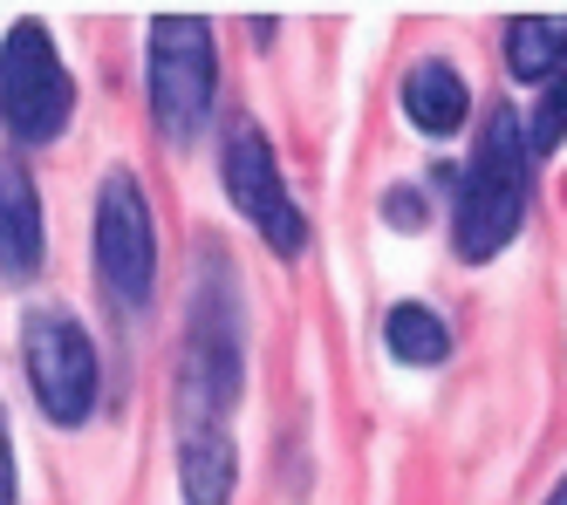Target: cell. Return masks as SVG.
<instances>
[{
	"instance_id": "cell-1",
	"label": "cell",
	"mask_w": 567,
	"mask_h": 505,
	"mask_svg": "<svg viewBox=\"0 0 567 505\" xmlns=\"http://www.w3.org/2000/svg\"><path fill=\"white\" fill-rule=\"evenodd\" d=\"M247 396V293L219 246H198V280L185 301V342L172 369V451L185 505H233L239 444L233 416Z\"/></svg>"
},
{
	"instance_id": "cell-2",
	"label": "cell",
	"mask_w": 567,
	"mask_h": 505,
	"mask_svg": "<svg viewBox=\"0 0 567 505\" xmlns=\"http://www.w3.org/2000/svg\"><path fill=\"white\" fill-rule=\"evenodd\" d=\"M534 137H526V116L513 103L478 116L472 157L452 185V252L465 267H485L526 233L534 213Z\"/></svg>"
},
{
	"instance_id": "cell-3",
	"label": "cell",
	"mask_w": 567,
	"mask_h": 505,
	"mask_svg": "<svg viewBox=\"0 0 567 505\" xmlns=\"http://www.w3.org/2000/svg\"><path fill=\"white\" fill-rule=\"evenodd\" d=\"M144 96L165 144H192L213 116L219 96V55H213V21L198 14H157L144 28Z\"/></svg>"
},
{
	"instance_id": "cell-4",
	"label": "cell",
	"mask_w": 567,
	"mask_h": 505,
	"mask_svg": "<svg viewBox=\"0 0 567 505\" xmlns=\"http://www.w3.org/2000/svg\"><path fill=\"white\" fill-rule=\"evenodd\" d=\"M219 185H226V205L260 233V246L274 252L280 267H295L301 252H308L315 226H308V213L295 205L288 178H280V157H274L267 131H260L247 110L226 116V137H219Z\"/></svg>"
},
{
	"instance_id": "cell-5",
	"label": "cell",
	"mask_w": 567,
	"mask_h": 505,
	"mask_svg": "<svg viewBox=\"0 0 567 505\" xmlns=\"http://www.w3.org/2000/svg\"><path fill=\"white\" fill-rule=\"evenodd\" d=\"M90 246H96V287L116 315H144L157 293V219L137 172H103L96 213H90Z\"/></svg>"
},
{
	"instance_id": "cell-6",
	"label": "cell",
	"mask_w": 567,
	"mask_h": 505,
	"mask_svg": "<svg viewBox=\"0 0 567 505\" xmlns=\"http://www.w3.org/2000/svg\"><path fill=\"white\" fill-rule=\"evenodd\" d=\"M21 369H28L34 410H42L55 431H75V424L96 416L103 355L90 342V328L75 321L69 308H28L21 315Z\"/></svg>"
},
{
	"instance_id": "cell-7",
	"label": "cell",
	"mask_w": 567,
	"mask_h": 505,
	"mask_svg": "<svg viewBox=\"0 0 567 505\" xmlns=\"http://www.w3.org/2000/svg\"><path fill=\"white\" fill-rule=\"evenodd\" d=\"M75 116V75L49 21H14L0 34V131L14 144H55Z\"/></svg>"
},
{
	"instance_id": "cell-8",
	"label": "cell",
	"mask_w": 567,
	"mask_h": 505,
	"mask_svg": "<svg viewBox=\"0 0 567 505\" xmlns=\"http://www.w3.org/2000/svg\"><path fill=\"white\" fill-rule=\"evenodd\" d=\"M49 260V226H42V192L21 164L0 157V280H34Z\"/></svg>"
},
{
	"instance_id": "cell-9",
	"label": "cell",
	"mask_w": 567,
	"mask_h": 505,
	"mask_svg": "<svg viewBox=\"0 0 567 505\" xmlns=\"http://www.w3.org/2000/svg\"><path fill=\"white\" fill-rule=\"evenodd\" d=\"M396 96H403V116H411L424 137H458L465 123H472V82L444 55H424V62L403 69V90Z\"/></svg>"
},
{
	"instance_id": "cell-10",
	"label": "cell",
	"mask_w": 567,
	"mask_h": 505,
	"mask_svg": "<svg viewBox=\"0 0 567 505\" xmlns=\"http://www.w3.org/2000/svg\"><path fill=\"white\" fill-rule=\"evenodd\" d=\"M499 49H506V75L513 82L547 90V82L567 69V14H519V21H506Z\"/></svg>"
},
{
	"instance_id": "cell-11",
	"label": "cell",
	"mask_w": 567,
	"mask_h": 505,
	"mask_svg": "<svg viewBox=\"0 0 567 505\" xmlns=\"http://www.w3.org/2000/svg\"><path fill=\"white\" fill-rule=\"evenodd\" d=\"M383 349L403 369H444L452 362V328H444V315L424 308V301H396L383 315Z\"/></svg>"
},
{
	"instance_id": "cell-12",
	"label": "cell",
	"mask_w": 567,
	"mask_h": 505,
	"mask_svg": "<svg viewBox=\"0 0 567 505\" xmlns=\"http://www.w3.org/2000/svg\"><path fill=\"white\" fill-rule=\"evenodd\" d=\"M526 137H534V157H554L567 144V69L540 90V103L526 110Z\"/></svg>"
},
{
	"instance_id": "cell-13",
	"label": "cell",
	"mask_w": 567,
	"mask_h": 505,
	"mask_svg": "<svg viewBox=\"0 0 567 505\" xmlns=\"http://www.w3.org/2000/svg\"><path fill=\"white\" fill-rule=\"evenodd\" d=\"M383 226L403 233V239L424 233V185H390L383 192Z\"/></svg>"
},
{
	"instance_id": "cell-14",
	"label": "cell",
	"mask_w": 567,
	"mask_h": 505,
	"mask_svg": "<svg viewBox=\"0 0 567 505\" xmlns=\"http://www.w3.org/2000/svg\"><path fill=\"white\" fill-rule=\"evenodd\" d=\"M0 505H21V472H14V431H8V410H0Z\"/></svg>"
},
{
	"instance_id": "cell-15",
	"label": "cell",
	"mask_w": 567,
	"mask_h": 505,
	"mask_svg": "<svg viewBox=\"0 0 567 505\" xmlns=\"http://www.w3.org/2000/svg\"><path fill=\"white\" fill-rule=\"evenodd\" d=\"M540 505H567V465H560V478L547 485V498H540Z\"/></svg>"
}]
</instances>
